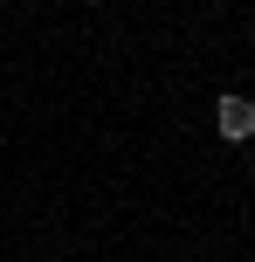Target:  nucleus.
I'll return each mask as SVG.
<instances>
[{"label":"nucleus","mask_w":255,"mask_h":262,"mask_svg":"<svg viewBox=\"0 0 255 262\" xmlns=\"http://www.w3.org/2000/svg\"><path fill=\"white\" fill-rule=\"evenodd\" d=\"M214 124H221V138H228V145L255 138V97H221V104H214Z\"/></svg>","instance_id":"obj_1"}]
</instances>
